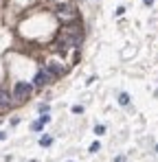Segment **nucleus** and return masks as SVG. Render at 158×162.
<instances>
[{
  "label": "nucleus",
  "mask_w": 158,
  "mask_h": 162,
  "mask_svg": "<svg viewBox=\"0 0 158 162\" xmlns=\"http://www.w3.org/2000/svg\"><path fill=\"white\" fill-rule=\"evenodd\" d=\"M50 81H53V75L46 70V68H40L37 75H35V79H33V85H35V88H44V85H48Z\"/></svg>",
  "instance_id": "obj_4"
},
{
  "label": "nucleus",
  "mask_w": 158,
  "mask_h": 162,
  "mask_svg": "<svg viewBox=\"0 0 158 162\" xmlns=\"http://www.w3.org/2000/svg\"><path fill=\"white\" fill-rule=\"evenodd\" d=\"M0 140H5V134H0Z\"/></svg>",
  "instance_id": "obj_17"
},
{
  "label": "nucleus",
  "mask_w": 158,
  "mask_h": 162,
  "mask_svg": "<svg viewBox=\"0 0 158 162\" xmlns=\"http://www.w3.org/2000/svg\"><path fill=\"white\" fill-rule=\"evenodd\" d=\"M72 112H75V114H81V112H84V107H81V105H75V107H72Z\"/></svg>",
  "instance_id": "obj_13"
},
{
  "label": "nucleus",
  "mask_w": 158,
  "mask_h": 162,
  "mask_svg": "<svg viewBox=\"0 0 158 162\" xmlns=\"http://www.w3.org/2000/svg\"><path fill=\"white\" fill-rule=\"evenodd\" d=\"M119 103L121 105H129V94H127V92H121V94H119Z\"/></svg>",
  "instance_id": "obj_7"
},
{
  "label": "nucleus",
  "mask_w": 158,
  "mask_h": 162,
  "mask_svg": "<svg viewBox=\"0 0 158 162\" xmlns=\"http://www.w3.org/2000/svg\"><path fill=\"white\" fill-rule=\"evenodd\" d=\"M40 112H42V114H46V112H48V105H46V103H42V105H40Z\"/></svg>",
  "instance_id": "obj_14"
},
{
  "label": "nucleus",
  "mask_w": 158,
  "mask_h": 162,
  "mask_svg": "<svg viewBox=\"0 0 158 162\" xmlns=\"http://www.w3.org/2000/svg\"><path fill=\"white\" fill-rule=\"evenodd\" d=\"M156 151H158V145H156Z\"/></svg>",
  "instance_id": "obj_18"
},
{
  "label": "nucleus",
  "mask_w": 158,
  "mask_h": 162,
  "mask_svg": "<svg viewBox=\"0 0 158 162\" xmlns=\"http://www.w3.org/2000/svg\"><path fill=\"white\" fill-rule=\"evenodd\" d=\"M50 143H53L50 136H42V138H40V145H42V147H50Z\"/></svg>",
  "instance_id": "obj_8"
},
{
  "label": "nucleus",
  "mask_w": 158,
  "mask_h": 162,
  "mask_svg": "<svg viewBox=\"0 0 158 162\" xmlns=\"http://www.w3.org/2000/svg\"><path fill=\"white\" fill-rule=\"evenodd\" d=\"M114 162H125V156H116V158H114Z\"/></svg>",
  "instance_id": "obj_15"
},
{
  "label": "nucleus",
  "mask_w": 158,
  "mask_h": 162,
  "mask_svg": "<svg viewBox=\"0 0 158 162\" xmlns=\"http://www.w3.org/2000/svg\"><path fill=\"white\" fill-rule=\"evenodd\" d=\"M68 162H72V160H68Z\"/></svg>",
  "instance_id": "obj_19"
},
{
  "label": "nucleus",
  "mask_w": 158,
  "mask_h": 162,
  "mask_svg": "<svg viewBox=\"0 0 158 162\" xmlns=\"http://www.w3.org/2000/svg\"><path fill=\"white\" fill-rule=\"evenodd\" d=\"M94 134H97V136H103V134H105V127H103V125H97V127H94Z\"/></svg>",
  "instance_id": "obj_9"
},
{
  "label": "nucleus",
  "mask_w": 158,
  "mask_h": 162,
  "mask_svg": "<svg viewBox=\"0 0 158 162\" xmlns=\"http://www.w3.org/2000/svg\"><path fill=\"white\" fill-rule=\"evenodd\" d=\"M59 35H66V37H70V39H75L77 44H81L84 42V24L81 22H68V24H64V29H62V33Z\"/></svg>",
  "instance_id": "obj_2"
},
{
  "label": "nucleus",
  "mask_w": 158,
  "mask_h": 162,
  "mask_svg": "<svg viewBox=\"0 0 158 162\" xmlns=\"http://www.w3.org/2000/svg\"><path fill=\"white\" fill-rule=\"evenodd\" d=\"M11 92L7 90V88H0V107H9L11 105Z\"/></svg>",
  "instance_id": "obj_5"
},
{
  "label": "nucleus",
  "mask_w": 158,
  "mask_h": 162,
  "mask_svg": "<svg viewBox=\"0 0 158 162\" xmlns=\"http://www.w3.org/2000/svg\"><path fill=\"white\" fill-rule=\"evenodd\" d=\"M55 15L62 20V22H77L79 20V13H77V7L70 2V0H59L55 2Z\"/></svg>",
  "instance_id": "obj_1"
},
{
  "label": "nucleus",
  "mask_w": 158,
  "mask_h": 162,
  "mask_svg": "<svg viewBox=\"0 0 158 162\" xmlns=\"http://www.w3.org/2000/svg\"><path fill=\"white\" fill-rule=\"evenodd\" d=\"M48 121H50V116H48V114H42V116H40V123H42V125H46Z\"/></svg>",
  "instance_id": "obj_11"
},
{
  "label": "nucleus",
  "mask_w": 158,
  "mask_h": 162,
  "mask_svg": "<svg viewBox=\"0 0 158 162\" xmlns=\"http://www.w3.org/2000/svg\"><path fill=\"white\" fill-rule=\"evenodd\" d=\"M42 127H44V125H42V123H40V121H35V123H33V125H31V129H33V131H40V129H42Z\"/></svg>",
  "instance_id": "obj_10"
},
{
  "label": "nucleus",
  "mask_w": 158,
  "mask_h": 162,
  "mask_svg": "<svg viewBox=\"0 0 158 162\" xmlns=\"http://www.w3.org/2000/svg\"><path fill=\"white\" fill-rule=\"evenodd\" d=\"M33 90H35V85H33V83H26V81H18V83L13 85V99L22 103V101H26V99H31Z\"/></svg>",
  "instance_id": "obj_3"
},
{
  "label": "nucleus",
  "mask_w": 158,
  "mask_h": 162,
  "mask_svg": "<svg viewBox=\"0 0 158 162\" xmlns=\"http://www.w3.org/2000/svg\"><path fill=\"white\" fill-rule=\"evenodd\" d=\"M46 70H48L53 77H62V75H64V66H59L57 61H50V64L46 66Z\"/></svg>",
  "instance_id": "obj_6"
},
{
  "label": "nucleus",
  "mask_w": 158,
  "mask_h": 162,
  "mask_svg": "<svg viewBox=\"0 0 158 162\" xmlns=\"http://www.w3.org/2000/svg\"><path fill=\"white\" fill-rule=\"evenodd\" d=\"M99 147H101L99 143H92V145H90V151H92V153H97V151H99Z\"/></svg>",
  "instance_id": "obj_12"
},
{
  "label": "nucleus",
  "mask_w": 158,
  "mask_h": 162,
  "mask_svg": "<svg viewBox=\"0 0 158 162\" xmlns=\"http://www.w3.org/2000/svg\"><path fill=\"white\" fill-rule=\"evenodd\" d=\"M143 2H145L147 7H151V5H154V0H143Z\"/></svg>",
  "instance_id": "obj_16"
}]
</instances>
